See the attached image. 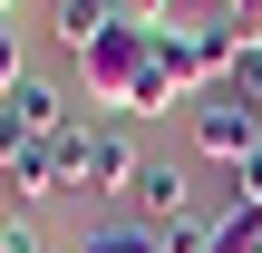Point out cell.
Wrapping results in <instances>:
<instances>
[{"label":"cell","instance_id":"obj_1","mask_svg":"<svg viewBox=\"0 0 262 253\" xmlns=\"http://www.w3.org/2000/svg\"><path fill=\"white\" fill-rule=\"evenodd\" d=\"M49 146H58V185H68V195H136V146H126L117 127L68 117Z\"/></svg>","mask_w":262,"mask_h":253},{"label":"cell","instance_id":"obj_2","mask_svg":"<svg viewBox=\"0 0 262 253\" xmlns=\"http://www.w3.org/2000/svg\"><path fill=\"white\" fill-rule=\"evenodd\" d=\"M146 59H156V29H146V20H117V29H107V39L78 59V78H88V107H117V117H126V107H136V78H146Z\"/></svg>","mask_w":262,"mask_h":253},{"label":"cell","instance_id":"obj_3","mask_svg":"<svg viewBox=\"0 0 262 253\" xmlns=\"http://www.w3.org/2000/svg\"><path fill=\"white\" fill-rule=\"evenodd\" d=\"M194 146H204V156H224V166H243V156L262 146V117L233 98V88H214V98H194Z\"/></svg>","mask_w":262,"mask_h":253},{"label":"cell","instance_id":"obj_4","mask_svg":"<svg viewBox=\"0 0 262 253\" xmlns=\"http://www.w3.org/2000/svg\"><path fill=\"white\" fill-rule=\"evenodd\" d=\"M0 185L10 195H68L58 185V146L49 137H0Z\"/></svg>","mask_w":262,"mask_h":253},{"label":"cell","instance_id":"obj_5","mask_svg":"<svg viewBox=\"0 0 262 253\" xmlns=\"http://www.w3.org/2000/svg\"><path fill=\"white\" fill-rule=\"evenodd\" d=\"M58 127H68V98L39 88V78H19L10 107H0V137H58Z\"/></svg>","mask_w":262,"mask_h":253},{"label":"cell","instance_id":"obj_6","mask_svg":"<svg viewBox=\"0 0 262 253\" xmlns=\"http://www.w3.org/2000/svg\"><path fill=\"white\" fill-rule=\"evenodd\" d=\"M136 205H146V224H156V234H165V224H185V215H194L185 166H136Z\"/></svg>","mask_w":262,"mask_h":253},{"label":"cell","instance_id":"obj_7","mask_svg":"<svg viewBox=\"0 0 262 253\" xmlns=\"http://www.w3.org/2000/svg\"><path fill=\"white\" fill-rule=\"evenodd\" d=\"M117 20H126V0H58V39H68V59H88Z\"/></svg>","mask_w":262,"mask_h":253},{"label":"cell","instance_id":"obj_8","mask_svg":"<svg viewBox=\"0 0 262 253\" xmlns=\"http://www.w3.org/2000/svg\"><path fill=\"white\" fill-rule=\"evenodd\" d=\"M78 253H165V234H156V224H97Z\"/></svg>","mask_w":262,"mask_h":253},{"label":"cell","instance_id":"obj_9","mask_svg":"<svg viewBox=\"0 0 262 253\" xmlns=\"http://www.w3.org/2000/svg\"><path fill=\"white\" fill-rule=\"evenodd\" d=\"M224 88H233V98L262 117V39H243V49H233V78H224Z\"/></svg>","mask_w":262,"mask_h":253},{"label":"cell","instance_id":"obj_10","mask_svg":"<svg viewBox=\"0 0 262 253\" xmlns=\"http://www.w3.org/2000/svg\"><path fill=\"white\" fill-rule=\"evenodd\" d=\"M233 205H262V146L243 156V166H233Z\"/></svg>","mask_w":262,"mask_h":253},{"label":"cell","instance_id":"obj_11","mask_svg":"<svg viewBox=\"0 0 262 253\" xmlns=\"http://www.w3.org/2000/svg\"><path fill=\"white\" fill-rule=\"evenodd\" d=\"M224 20H233V39H262V0H224Z\"/></svg>","mask_w":262,"mask_h":253},{"label":"cell","instance_id":"obj_12","mask_svg":"<svg viewBox=\"0 0 262 253\" xmlns=\"http://www.w3.org/2000/svg\"><path fill=\"white\" fill-rule=\"evenodd\" d=\"M19 78H29V68H19V39H10V29H0V98H10V88H19Z\"/></svg>","mask_w":262,"mask_h":253},{"label":"cell","instance_id":"obj_13","mask_svg":"<svg viewBox=\"0 0 262 253\" xmlns=\"http://www.w3.org/2000/svg\"><path fill=\"white\" fill-rule=\"evenodd\" d=\"M175 10H185V0H126V20H146V29H156V20H175Z\"/></svg>","mask_w":262,"mask_h":253},{"label":"cell","instance_id":"obj_14","mask_svg":"<svg viewBox=\"0 0 262 253\" xmlns=\"http://www.w3.org/2000/svg\"><path fill=\"white\" fill-rule=\"evenodd\" d=\"M0 253H49V244H39L29 224H0Z\"/></svg>","mask_w":262,"mask_h":253},{"label":"cell","instance_id":"obj_15","mask_svg":"<svg viewBox=\"0 0 262 253\" xmlns=\"http://www.w3.org/2000/svg\"><path fill=\"white\" fill-rule=\"evenodd\" d=\"M0 10H10V0H0Z\"/></svg>","mask_w":262,"mask_h":253}]
</instances>
